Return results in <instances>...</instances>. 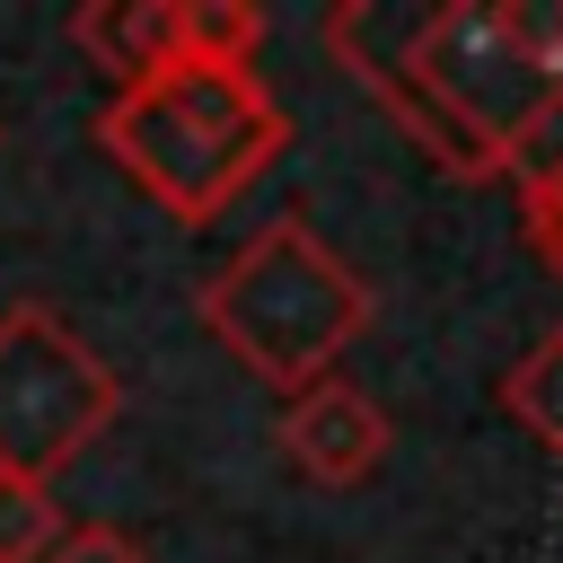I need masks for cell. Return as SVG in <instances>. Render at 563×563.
<instances>
[{
    "instance_id": "6da1fadb",
    "label": "cell",
    "mask_w": 563,
    "mask_h": 563,
    "mask_svg": "<svg viewBox=\"0 0 563 563\" xmlns=\"http://www.w3.org/2000/svg\"><path fill=\"white\" fill-rule=\"evenodd\" d=\"M325 53L457 185L563 167V0H343Z\"/></svg>"
},
{
    "instance_id": "7a4b0ae2",
    "label": "cell",
    "mask_w": 563,
    "mask_h": 563,
    "mask_svg": "<svg viewBox=\"0 0 563 563\" xmlns=\"http://www.w3.org/2000/svg\"><path fill=\"white\" fill-rule=\"evenodd\" d=\"M290 141L282 97L255 79V62H176L141 88H114L97 106V150L185 229H211Z\"/></svg>"
},
{
    "instance_id": "3957f363",
    "label": "cell",
    "mask_w": 563,
    "mask_h": 563,
    "mask_svg": "<svg viewBox=\"0 0 563 563\" xmlns=\"http://www.w3.org/2000/svg\"><path fill=\"white\" fill-rule=\"evenodd\" d=\"M194 317L246 378H264L273 396H308L369 334L378 299L299 211H282L194 290Z\"/></svg>"
},
{
    "instance_id": "277c9868",
    "label": "cell",
    "mask_w": 563,
    "mask_h": 563,
    "mask_svg": "<svg viewBox=\"0 0 563 563\" xmlns=\"http://www.w3.org/2000/svg\"><path fill=\"white\" fill-rule=\"evenodd\" d=\"M114 413H123V378L106 369V352H88L62 325V308L44 299L0 308V475L53 484L70 457L106 440Z\"/></svg>"
},
{
    "instance_id": "5b68a950",
    "label": "cell",
    "mask_w": 563,
    "mask_h": 563,
    "mask_svg": "<svg viewBox=\"0 0 563 563\" xmlns=\"http://www.w3.org/2000/svg\"><path fill=\"white\" fill-rule=\"evenodd\" d=\"M273 440H282V457H290L308 484L352 493V484H369V475L387 466V440H396V431H387V405H378V396H361L352 378H325V387H308V396L282 405Z\"/></svg>"
},
{
    "instance_id": "8992f818",
    "label": "cell",
    "mask_w": 563,
    "mask_h": 563,
    "mask_svg": "<svg viewBox=\"0 0 563 563\" xmlns=\"http://www.w3.org/2000/svg\"><path fill=\"white\" fill-rule=\"evenodd\" d=\"M70 44L114 79V88H141L158 70H176L194 44H185V0H88L70 18Z\"/></svg>"
},
{
    "instance_id": "52a82bcc",
    "label": "cell",
    "mask_w": 563,
    "mask_h": 563,
    "mask_svg": "<svg viewBox=\"0 0 563 563\" xmlns=\"http://www.w3.org/2000/svg\"><path fill=\"white\" fill-rule=\"evenodd\" d=\"M501 413H510L545 457H563V325H545V334L501 369Z\"/></svg>"
},
{
    "instance_id": "ba28073f",
    "label": "cell",
    "mask_w": 563,
    "mask_h": 563,
    "mask_svg": "<svg viewBox=\"0 0 563 563\" xmlns=\"http://www.w3.org/2000/svg\"><path fill=\"white\" fill-rule=\"evenodd\" d=\"M53 545H62V510H53V484L0 475V563H44Z\"/></svg>"
},
{
    "instance_id": "9c48e42d",
    "label": "cell",
    "mask_w": 563,
    "mask_h": 563,
    "mask_svg": "<svg viewBox=\"0 0 563 563\" xmlns=\"http://www.w3.org/2000/svg\"><path fill=\"white\" fill-rule=\"evenodd\" d=\"M185 44H194V62H255L264 18L246 0H185Z\"/></svg>"
},
{
    "instance_id": "30bf717a",
    "label": "cell",
    "mask_w": 563,
    "mask_h": 563,
    "mask_svg": "<svg viewBox=\"0 0 563 563\" xmlns=\"http://www.w3.org/2000/svg\"><path fill=\"white\" fill-rule=\"evenodd\" d=\"M519 238H528V255L563 282V167L519 176Z\"/></svg>"
},
{
    "instance_id": "8fae6325",
    "label": "cell",
    "mask_w": 563,
    "mask_h": 563,
    "mask_svg": "<svg viewBox=\"0 0 563 563\" xmlns=\"http://www.w3.org/2000/svg\"><path fill=\"white\" fill-rule=\"evenodd\" d=\"M44 563H150V545L123 537V528H106V519H79V528H62V545Z\"/></svg>"
}]
</instances>
